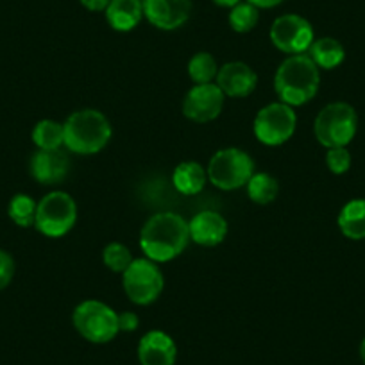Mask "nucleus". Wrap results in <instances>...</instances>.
<instances>
[{"label": "nucleus", "mask_w": 365, "mask_h": 365, "mask_svg": "<svg viewBox=\"0 0 365 365\" xmlns=\"http://www.w3.org/2000/svg\"><path fill=\"white\" fill-rule=\"evenodd\" d=\"M190 242V227L179 213L161 212L150 217L140 231V249L145 258L167 263L178 258Z\"/></svg>", "instance_id": "obj_1"}, {"label": "nucleus", "mask_w": 365, "mask_h": 365, "mask_svg": "<svg viewBox=\"0 0 365 365\" xmlns=\"http://www.w3.org/2000/svg\"><path fill=\"white\" fill-rule=\"evenodd\" d=\"M321 86V68L308 54H294L283 59L274 76V91L279 103L303 106L317 96Z\"/></svg>", "instance_id": "obj_2"}, {"label": "nucleus", "mask_w": 365, "mask_h": 365, "mask_svg": "<svg viewBox=\"0 0 365 365\" xmlns=\"http://www.w3.org/2000/svg\"><path fill=\"white\" fill-rule=\"evenodd\" d=\"M65 147L73 154H97L110 143L113 128L106 115L99 110H77L63 124Z\"/></svg>", "instance_id": "obj_3"}, {"label": "nucleus", "mask_w": 365, "mask_h": 365, "mask_svg": "<svg viewBox=\"0 0 365 365\" xmlns=\"http://www.w3.org/2000/svg\"><path fill=\"white\" fill-rule=\"evenodd\" d=\"M358 131V115L351 104L329 103L317 113L314 133L317 142L326 149L347 147Z\"/></svg>", "instance_id": "obj_4"}, {"label": "nucleus", "mask_w": 365, "mask_h": 365, "mask_svg": "<svg viewBox=\"0 0 365 365\" xmlns=\"http://www.w3.org/2000/svg\"><path fill=\"white\" fill-rule=\"evenodd\" d=\"M72 322L77 333L91 344H108L120 333L117 312L97 299H86L77 304Z\"/></svg>", "instance_id": "obj_5"}, {"label": "nucleus", "mask_w": 365, "mask_h": 365, "mask_svg": "<svg viewBox=\"0 0 365 365\" xmlns=\"http://www.w3.org/2000/svg\"><path fill=\"white\" fill-rule=\"evenodd\" d=\"M206 172L213 187L231 192L247 185L251 175L255 174V161L245 150L238 147H226L213 154Z\"/></svg>", "instance_id": "obj_6"}, {"label": "nucleus", "mask_w": 365, "mask_h": 365, "mask_svg": "<svg viewBox=\"0 0 365 365\" xmlns=\"http://www.w3.org/2000/svg\"><path fill=\"white\" fill-rule=\"evenodd\" d=\"M77 220V205L66 192L54 190L45 195L36 208L34 227L48 238L65 237Z\"/></svg>", "instance_id": "obj_7"}, {"label": "nucleus", "mask_w": 365, "mask_h": 365, "mask_svg": "<svg viewBox=\"0 0 365 365\" xmlns=\"http://www.w3.org/2000/svg\"><path fill=\"white\" fill-rule=\"evenodd\" d=\"M122 287L131 303L138 307H149L163 292V272L153 259H133L131 265L122 274Z\"/></svg>", "instance_id": "obj_8"}, {"label": "nucleus", "mask_w": 365, "mask_h": 365, "mask_svg": "<svg viewBox=\"0 0 365 365\" xmlns=\"http://www.w3.org/2000/svg\"><path fill=\"white\" fill-rule=\"evenodd\" d=\"M297 128V115L285 103H270L256 113L252 131L256 140L267 147H278L289 142Z\"/></svg>", "instance_id": "obj_9"}, {"label": "nucleus", "mask_w": 365, "mask_h": 365, "mask_svg": "<svg viewBox=\"0 0 365 365\" xmlns=\"http://www.w3.org/2000/svg\"><path fill=\"white\" fill-rule=\"evenodd\" d=\"M314 40V27L301 15H282L270 26V41L283 54H307Z\"/></svg>", "instance_id": "obj_10"}, {"label": "nucleus", "mask_w": 365, "mask_h": 365, "mask_svg": "<svg viewBox=\"0 0 365 365\" xmlns=\"http://www.w3.org/2000/svg\"><path fill=\"white\" fill-rule=\"evenodd\" d=\"M226 96L222 93L217 83L195 84L188 90L187 97L182 101V115L192 122L206 124L212 122L222 113Z\"/></svg>", "instance_id": "obj_11"}, {"label": "nucleus", "mask_w": 365, "mask_h": 365, "mask_svg": "<svg viewBox=\"0 0 365 365\" xmlns=\"http://www.w3.org/2000/svg\"><path fill=\"white\" fill-rule=\"evenodd\" d=\"M192 0H143V16L161 31H175L188 22Z\"/></svg>", "instance_id": "obj_12"}, {"label": "nucleus", "mask_w": 365, "mask_h": 365, "mask_svg": "<svg viewBox=\"0 0 365 365\" xmlns=\"http://www.w3.org/2000/svg\"><path fill=\"white\" fill-rule=\"evenodd\" d=\"M29 170L34 181L51 187L65 181L70 170V160L63 149H36V153L31 156Z\"/></svg>", "instance_id": "obj_13"}, {"label": "nucleus", "mask_w": 365, "mask_h": 365, "mask_svg": "<svg viewBox=\"0 0 365 365\" xmlns=\"http://www.w3.org/2000/svg\"><path fill=\"white\" fill-rule=\"evenodd\" d=\"M215 79L224 96L231 99L249 97L258 84V76L255 70L242 61H231L220 66Z\"/></svg>", "instance_id": "obj_14"}, {"label": "nucleus", "mask_w": 365, "mask_h": 365, "mask_svg": "<svg viewBox=\"0 0 365 365\" xmlns=\"http://www.w3.org/2000/svg\"><path fill=\"white\" fill-rule=\"evenodd\" d=\"M178 347L174 339L161 329L147 331L138 342V360L142 365H174Z\"/></svg>", "instance_id": "obj_15"}, {"label": "nucleus", "mask_w": 365, "mask_h": 365, "mask_svg": "<svg viewBox=\"0 0 365 365\" xmlns=\"http://www.w3.org/2000/svg\"><path fill=\"white\" fill-rule=\"evenodd\" d=\"M190 240L202 247H215L222 244L227 235V220L217 212H201L188 222Z\"/></svg>", "instance_id": "obj_16"}, {"label": "nucleus", "mask_w": 365, "mask_h": 365, "mask_svg": "<svg viewBox=\"0 0 365 365\" xmlns=\"http://www.w3.org/2000/svg\"><path fill=\"white\" fill-rule=\"evenodd\" d=\"M104 15L111 29L118 33H128L142 22L143 2L142 0H110Z\"/></svg>", "instance_id": "obj_17"}, {"label": "nucleus", "mask_w": 365, "mask_h": 365, "mask_svg": "<svg viewBox=\"0 0 365 365\" xmlns=\"http://www.w3.org/2000/svg\"><path fill=\"white\" fill-rule=\"evenodd\" d=\"M172 182L182 195H197L208 182V172L197 161H182L174 168Z\"/></svg>", "instance_id": "obj_18"}, {"label": "nucleus", "mask_w": 365, "mask_h": 365, "mask_svg": "<svg viewBox=\"0 0 365 365\" xmlns=\"http://www.w3.org/2000/svg\"><path fill=\"white\" fill-rule=\"evenodd\" d=\"M340 233L349 240H364L365 238V199H353L346 202L339 213Z\"/></svg>", "instance_id": "obj_19"}, {"label": "nucleus", "mask_w": 365, "mask_h": 365, "mask_svg": "<svg viewBox=\"0 0 365 365\" xmlns=\"http://www.w3.org/2000/svg\"><path fill=\"white\" fill-rule=\"evenodd\" d=\"M312 58V61L322 70H333L336 66H340L346 59V48L335 38H319V40H314V43L310 45L307 52Z\"/></svg>", "instance_id": "obj_20"}, {"label": "nucleus", "mask_w": 365, "mask_h": 365, "mask_svg": "<svg viewBox=\"0 0 365 365\" xmlns=\"http://www.w3.org/2000/svg\"><path fill=\"white\" fill-rule=\"evenodd\" d=\"M247 195L256 205H270L279 194V182L267 172H255L247 181Z\"/></svg>", "instance_id": "obj_21"}, {"label": "nucleus", "mask_w": 365, "mask_h": 365, "mask_svg": "<svg viewBox=\"0 0 365 365\" xmlns=\"http://www.w3.org/2000/svg\"><path fill=\"white\" fill-rule=\"evenodd\" d=\"M31 138H33L36 149H61V147H65V128L59 122L45 118L34 125Z\"/></svg>", "instance_id": "obj_22"}, {"label": "nucleus", "mask_w": 365, "mask_h": 365, "mask_svg": "<svg viewBox=\"0 0 365 365\" xmlns=\"http://www.w3.org/2000/svg\"><path fill=\"white\" fill-rule=\"evenodd\" d=\"M36 208L38 202L34 201L31 195L16 194L15 197L9 201L8 215L16 226L31 227L34 226V220H36Z\"/></svg>", "instance_id": "obj_23"}, {"label": "nucleus", "mask_w": 365, "mask_h": 365, "mask_svg": "<svg viewBox=\"0 0 365 365\" xmlns=\"http://www.w3.org/2000/svg\"><path fill=\"white\" fill-rule=\"evenodd\" d=\"M217 73H219V66L210 52H197L188 61V76L195 84L213 83Z\"/></svg>", "instance_id": "obj_24"}, {"label": "nucleus", "mask_w": 365, "mask_h": 365, "mask_svg": "<svg viewBox=\"0 0 365 365\" xmlns=\"http://www.w3.org/2000/svg\"><path fill=\"white\" fill-rule=\"evenodd\" d=\"M227 20H230V26L235 33H249V31H252L258 26L259 9L245 2V0H242L235 8H231Z\"/></svg>", "instance_id": "obj_25"}, {"label": "nucleus", "mask_w": 365, "mask_h": 365, "mask_svg": "<svg viewBox=\"0 0 365 365\" xmlns=\"http://www.w3.org/2000/svg\"><path fill=\"white\" fill-rule=\"evenodd\" d=\"M133 259L135 258H133L131 251L120 242H111L103 251V262L111 272L124 274V270L131 265Z\"/></svg>", "instance_id": "obj_26"}, {"label": "nucleus", "mask_w": 365, "mask_h": 365, "mask_svg": "<svg viewBox=\"0 0 365 365\" xmlns=\"http://www.w3.org/2000/svg\"><path fill=\"white\" fill-rule=\"evenodd\" d=\"M326 165L335 175L346 174L351 168V153L347 147H333L326 153Z\"/></svg>", "instance_id": "obj_27"}, {"label": "nucleus", "mask_w": 365, "mask_h": 365, "mask_svg": "<svg viewBox=\"0 0 365 365\" xmlns=\"http://www.w3.org/2000/svg\"><path fill=\"white\" fill-rule=\"evenodd\" d=\"M15 276V259L8 251L0 249V290L9 287Z\"/></svg>", "instance_id": "obj_28"}, {"label": "nucleus", "mask_w": 365, "mask_h": 365, "mask_svg": "<svg viewBox=\"0 0 365 365\" xmlns=\"http://www.w3.org/2000/svg\"><path fill=\"white\" fill-rule=\"evenodd\" d=\"M140 326V317L135 312H122L118 314V329L125 333L136 331Z\"/></svg>", "instance_id": "obj_29"}, {"label": "nucleus", "mask_w": 365, "mask_h": 365, "mask_svg": "<svg viewBox=\"0 0 365 365\" xmlns=\"http://www.w3.org/2000/svg\"><path fill=\"white\" fill-rule=\"evenodd\" d=\"M83 8H86L88 11L99 13V11H106L108 4H110V0H79Z\"/></svg>", "instance_id": "obj_30"}, {"label": "nucleus", "mask_w": 365, "mask_h": 365, "mask_svg": "<svg viewBox=\"0 0 365 365\" xmlns=\"http://www.w3.org/2000/svg\"><path fill=\"white\" fill-rule=\"evenodd\" d=\"M245 2L256 6L258 9H270V8H276V6L283 4L285 0H245Z\"/></svg>", "instance_id": "obj_31"}, {"label": "nucleus", "mask_w": 365, "mask_h": 365, "mask_svg": "<svg viewBox=\"0 0 365 365\" xmlns=\"http://www.w3.org/2000/svg\"><path fill=\"white\" fill-rule=\"evenodd\" d=\"M213 4H217L219 8H235V6L238 4V2H242V0H212Z\"/></svg>", "instance_id": "obj_32"}, {"label": "nucleus", "mask_w": 365, "mask_h": 365, "mask_svg": "<svg viewBox=\"0 0 365 365\" xmlns=\"http://www.w3.org/2000/svg\"><path fill=\"white\" fill-rule=\"evenodd\" d=\"M360 358H361V361H364V365H365V339L361 340V344H360Z\"/></svg>", "instance_id": "obj_33"}, {"label": "nucleus", "mask_w": 365, "mask_h": 365, "mask_svg": "<svg viewBox=\"0 0 365 365\" xmlns=\"http://www.w3.org/2000/svg\"><path fill=\"white\" fill-rule=\"evenodd\" d=\"M142 2H143V0H142Z\"/></svg>", "instance_id": "obj_34"}]
</instances>
